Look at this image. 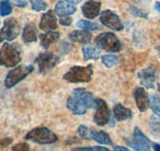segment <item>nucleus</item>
Listing matches in <instances>:
<instances>
[{
  "instance_id": "obj_22",
  "label": "nucleus",
  "mask_w": 160,
  "mask_h": 151,
  "mask_svg": "<svg viewBox=\"0 0 160 151\" xmlns=\"http://www.w3.org/2000/svg\"><path fill=\"white\" fill-rule=\"evenodd\" d=\"M67 108L75 115H84L87 112V108L74 97H69L67 99Z\"/></svg>"
},
{
  "instance_id": "obj_36",
  "label": "nucleus",
  "mask_w": 160,
  "mask_h": 151,
  "mask_svg": "<svg viewBox=\"0 0 160 151\" xmlns=\"http://www.w3.org/2000/svg\"><path fill=\"white\" fill-rule=\"evenodd\" d=\"M12 143H13V138H4L0 141V146H8Z\"/></svg>"
},
{
  "instance_id": "obj_3",
  "label": "nucleus",
  "mask_w": 160,
  "mask_h": 151,
  "mask_svg": "<svg viewBox=\"0 0 160 151\" xmlns=\"http://www.w3.org/2000/svg\"><path fill=\"white\" fill-rule=\"evenodd\" d=\"M95 43L99 48L107 52H118L122 49V43L118 37L112 32H104L100 34L95 39Z\"/></svg>"
},
{
  "instance_id": "obj_21",
  "label": "nucleus",
  "mask_w": 160,
  "mask_h": 151,
  "mask_svg": "<svg viewBox=\"0 0 160 151\" xmlns=\"http://www.w3.org/2000/svg\"><path fill=\"white\" fill-rule=\"evenodd\" d=\"M101 48L98 46L86 44L82 47V53H83V58L85 61L89 60H97L99 58L101 55Z\"/></svg>"
},
{
  "instance_id": "obj_6",
  "label": "nucleus",
  "mask_w": 160,
  "mask_h": 151,
  "mask_svg": "<svg viewBox=\"0 0 160 151\" xmlns=\"http://www.w3.org/2000/svg\"><path fill=\"white\" fill-rule=\"evenodd\" d=\"M21 24L14 18H9L3 22L2 29H0V43L4 41L13 40L21 33Z\"/></svg>"
},
{
  "instance_id": "obj_2",
  "label": "nucleus",
  "mask_w": 160,
  "mask_h": 151,
  "mask_svg": "<svg viewBox=\"0 0 160 151\" xmlns=\"http://www.w3.org/2000/svg\"><path fill=\"white\" fill-rule=\"evenodd\" d=\"M93 74V65L91 64L87 66H73L64 76V80L72 84L89 83Z\"/></svg>"
},
{
  "instance_id": "obj_11",
  "label": "nucleus",
  "mask_w": 160,
  "mask_h": 151,
  "mask_svg": "<svg viewBox=\"0 0 160 151\" xmlns=\"http://www.w3.org/2000/svg\"><path fill=\"white\" fill-rule=\"evenodd\" d=\"M72 95L75 99L82 103L86 108H95L96 99L93 94L83 87H78L72 91Z\"/></svg>"
},
{
  "instance_id": "obj_34",
  "label": "nucleus",
  "mask_w": 160,
  "mask_h": 151,
  "mask_svg": "<svg viewBox=\"0 0 160 151\" xmlns=\"http://www.w3.org/2000/svg\"><path fill=\"white\" fill-rule=\"evenodd\" d=\"M12 5L18 7H25L27 6V0H9Z\"/></svg>"
},
{
  "instance_id": "obj_35",
  "label": "nucleus",
  "mask_w": 160,
  "mask_h": 151,
  "mask_svg": "<svg viewBox=\"0 0 160 151\" xmlns=\"http://www.w3.org/2000/svg\"><path fill=\"white\" fill-rule=\"evenodd\" d=\"M72 22V18H70L69 16L66 17H61L59 20V23L63 26H69L71 25Z\"/></svg>"
},
{
  "instance_id": "obj_33",
  "label": "nucleus",
  "mask_w": 160,
  "mask_h": 151,
  "mask_svg": "<svg viewBox=\"0 0 160 151\" xmlns=\"http://www.w3.org/2000/svg\"><path fill=\"white\" fill-rule=\"evenodd\" d=\"M12 149H13V151H29L30 147H29V145L28 143H21L14 145Z\"/></svg>"
},
{
  "instance_id": "obj_18",
  "label": "nucleus",
  "mask_w": 160,
  "mask_h": 151,
  "mask_svg": "<svg viewBox=\"0 0 160 151\" xmlns=\"http://www.w3.org/2000/svg\"><path fill=\"white\" fill-rule=\"evenodd\" d=\"M69 39L74 43L87 44L91 40L92 35L90 32H87V30H75L70 33Z\"/></svg>"
},
{
  "instance_id": "obj_8",
  "label": "nucleus",
  "mask_w": 160,
  "mask_h": 151,
  "mask_svg": "<svg viewBox=\"0 0 160 151\" xmlns=\"http://www.w3.org/2000/svg\"><path fill=\"white\" fill-rule=\"evenodd\" d=\"M126 143L135 151H151V141L138 127L133 131V138L126 139Z\"/></svg>"
},
{
  "instance_id": "obj_28",
  "label": "nucleus",
  "mask_w": 160,
  "mask_h": 151,
  "mask_svg": "<svg viewBox=\"0 0 160 151\" xmlns=\"http://www.w3.org/2000/svg\"><path fill=\"white\" fill-rule=\"evenodd\" d=\"M101 61H102L103 64L107 68L113 67L115 65L118 64V58H117V56H115L114 55H104L101 58Z\"/></svg>"
},
{
  "instance_id": "obj_16",
  "label": "nucleus",
  "mask_w": 160,
  "mask_h": 151,
  "mask_svg": "<svg viewBox=\"0 0 160 151\" xmlns=\"http://www.w3.org/2000/svg\"><path fill=\"white\" fill-rule=\"evenodd\" d=\"M133 95L138 109L142 112L147 111L149 107V97L145 89L143 87H137Z\"/></svg>"
},
{
  "instance_id": "obj_9",
  "label": "nucleus",
  "mask_w": 160,
  "mask_h": 151,
  "mask_svg": "<svg viewBox=\"0 0 160 151\" xmlns=\"http://www.w3.org/2000/svg\"><path fill=\"white\" fill-rule=\"evenodd\" d=\"M96 112H95L93 121L98 126H104L108 124L112 119L110 109L108 106L107 103L101 98L96 99Z\"/></svg>"
},
{
  "instance_id": "obj_29",
  "label": "nucleus",
  "mask_w": 160,
  "mask_h": 151,
  "mask_svg": "<svg viewBox=\"0 0 160 151\" xmlns=\"http://www.w3.org/2000/svg\"><path fill=\"white\" fill-rule=\"evenodd\" d=\"M32 10L36 12L45 11L47 9V3L44 0H30Z\"/></svg>"
},
{
  "instance_id": "obj_4",
  "label": "nucleus",
  "mask_w": 160,
  "mask_h": 151,
  "mask_svg": "<svg viewBox=\"0 0 160 151\" xmlns=\"http://www.w3.org/2000/svg\"><path fill=\"white\" fill-rule=\"evenodd\" d=\"M25 138L38 144H50L58 140V137L49 128L39 127L34 128L26 135Z\"/></svg>"
},
{
  "instance_id": "obj_5",
  "label": "nucleus",
  "mask_w": 160,
  "mask_h": 151,
  "mask_svg": "<svg viewBox=\"0 0 160 151\" xmlns=\"http://www.w3.org/2000/svg\"><path fill=\"white\" fill-rule=\"evenodd\" d=\"M34 71V66L30 65H21L15 68L13 70L10 71L7 75L4 81V85L7 88L10 89L14 87L15 85L25 79L28 76Z\"/></svg>"
},
{
  "instance_id": "obj_39",
  "label": "nucleus",
  "mask_w": 160,
  "mask_h": 151,
  "mask_svg": "<svg viewBox=\"0 0 160 151\" xmlns=\"http://www.w3.org/2000/svg\"><path fill=\"white\" fill-rule=\"evenodd\" d=\"M155 9L158 12V13H160V2L155 3Z\"/></svg>"
},
{
  "instance_id": "obj_1",
  "label": "nucleus",
  "mask_w": 160,
  "mask_h": 151,
  "mask_svg": "<svg viewBox=\"0 0 160 151\" xmlns=\"http://www.w3.org/2000/svg\"><path fill=\"white\" fill-rule=\"evenodd\" d=\"M21 50L17 44L5 43L0 50V65L7 68L16 66L21 61Z\"/></svg>"
},
{
  "instance_id": "obj_40",
  "label": "nucleus",
  "mask_w": 160,
  "mask_h": 151,
  "mask_svg": "<svg viewBox=\"0 0 160 151\" xmlns=\"http://www.w3.org/2000/svg\"><path fill=\"white\" fill-rule=\"evenodd\" d=\"M72 1H73L74 3H75V4H78V3H80L82 2V0H72Z\"/></svg>"
},
{
  "instance_id": "obj_20",
  "label": "nucleus",
  "mask_w": 160,
  "mask_h": 151,
  "mask_svg": "<svg viewBox=\"0 0 160 151\" xmlns=\"http://www.w3.org/2000/svg\"><path fill=\"white\" fill-rule=\"evenodd\" d=\"M41 46L44 49H48L51 44L58 42L60 38V33L58 32H51L49 31L45 34H41L39 35Z\"/></svg>"
},
{
  "instance_id": "obj_15",
  "label": "nucleus",
  "mask_w": 160,
  "mask_h": 151,
  "mask_svg": "<svg viewBox=\"0 0 160 151\" xmlns=\"http://www.w3.org/2000/svg\"><path fill=\"white\" fill-rule=\"evenodd\" d=\"M101 3L95 0H89L82 7V13L88 19H94L100 14Z\"/></svg>"
},
{
  "instance_id": "obj_30",
  "label": "nucleus",
  "mask_w": 160,
  "mask_h": 151,
  "mask_svg": "<svg viewBox=\"0 0 160 151\" xmlns=\"http://www.w3.org/2000/svg\"><path fill=\"white\" fill-rule=\"evenodd\" d=\"M78 132L79 136L84 139H90V134H91V130L86 127L83 124L78 126Z\"/></svg>"
},
{
  "instance_id": "obj_10",
  "label": "nucleus",
  "mask_w": 160,
  "mask_h": 151,
  "mask_svg": "<svg viewBox=\"0 0 160 151\" xmlns=\"http://www.w3.org/2000/svg\"><path fill=\"white\" fill-rule=\"evenodd\" d=\"M100 21L106 27L114 31H122L124 28L119 17L109 10L101 13Z\"/></svg>"
},
{
  "instance_id": "obj_17",
  "label": "nucleus",
  "mask_w": 160,
  "mask_h": 151,
  "mask_svg": "<svg viewBox=\"0 0 160 151\" xmlns=\"http://www.w3.org/2000/svg\"><path fill=\"white\" fill-rule=\"evenodd\" d=\"M37 28L32 22L27 23L23 29L22 39L25 44H30L37 41Z\"/></svg>"
},
{
  "instance_id": "obj_23",
  "label": "nucleus",
  "mask_w": 160,
  "mask_h": 151,
  "mask_svg": "<svg viewBox=\"0 0 160 151\" xmlns=\"http://www.w3.org/2000/svg\"><path fill=\"white\" fill-rule=\"evenodd\" d=\"M90 139L94 140L98 143L104 145H112L113 142L112 141L110 135L104 131H95L91 130L90 134Z\"/></svg>"
},
{
  "instance_id": "obj_25",
  "label": "nucleus",
  "mask_w": 160,
  "mask_h": 151,
  "mask_svg": "<svg viewBox=\"0 0 160 151\" xmlns=\"http://www.w3.org/2000/svg\"><path fill=\"white\" fill-rule=\"evenodd\" d=\"M149 126L151 133L153 136H158L160 135V120L155 116H151L149 119Z\"/></svg>"
},
{
  "instance_id": "obj_26",
  "label": "nucleus",
  "mask_w": 160,
  "mask_h": 151,
  "mask_svg": "<svg viewBox=\"0 0 160 151\" xmlns=\"http://www.w3.org/2000/svg\"><path fill=\"white\" fill-rule=\"evenodd\" d=\"M149 106L154 112L160 117V98L154 94L149 98Z\"/></svg>"
},
{
  "instance_id": "obj_19",
  "label": "nucleus",
  "mask_w": 160,
  "mask_h": 151,
  "mask_svg": "<svg viewBox=\"0 0 160 151\" xmlns=\"http://www.w3.org/2000/svg\"><path fill=\"white\" fill-rule=\"evenodd\" d=\"M113 113L114 117L118 121H123L126 120L131 119L133 117L132 111L121 104H117L114 106Z\"/></svg>"
},
{
  "instance_id": "obj_32",
  "label": "nucleus",
  "mask_w": 160,
  "mask_h": 151,
  "mask_svg": "<svg viewBox=\"0 0 160 151\" xmlns=\"http://www.w3.org/2000/svg\"><path fill=\"white\" fill-rule=\"evenodd\" d=\"M130 12L133 16L137 17V18H144V19H148V18L147 13H145V12H144L143 10H141V9L138 8V7H130Z\"/></svg>"
},
{
  "instance_id": "obj_41",
  "label": "nucleus",
  "mask_w": 160,
  "mask_h": 151,
  "mask_svg": "<svg viewBox=\"0 0 160 151\" xmlns=\"http://www.w3.org/2000/svg\"><path fill=\"white\" fill-rule=\"evenodd\" d=\"M158 91H159V94H160V84H158Z\"/></svg>"
},
{
  "instance_id": "obj_31",
  "label": "nucleus",
  "mask_w": 160,
  "mask_h": 151,
  "mask_svg": "<svg viewBox=\"0 0 160 151\" xmlns=\"http://www.w3.org/2000/svg\"><path fill=\"white\" fill-rule=\"evenodd\" d=\"M72 151H110L108 148L103 146H88V147H76Z\"/></svg>"
},
{
  "instance_id": "obj_38",
  "label": "nucleus",
  "mask_w": 160,
  "mask_h": 151,
  "mask_svg": "<svg viewBox=\"0 0 160 151\" xmlns=\"http://www.w3.org/2000/svg\"><path fill=\"white\" fill-rule=\"evenodd\" d=\"M152 147L155 151H160V144L158 143H152Z\"/></svg>"
},
{
  "instance_id": "obj_24",
  "label": "nucleus",
  "mask_w": 160,
  "mask_h": 151,
  "mask_svg": "<svg viewBox=\"0 0 160 151\" xmlns=\"http://www.w3.org/2000/svg\"><path fill=\"white\" fill-rule=\"evenodd\" d=\"M76 26L79 29H84L87 31H96L100 30L101 27L98 24L87 20H79L76 22Z\"/></svg>"
},
{
  "instance_id": "obj_27",
  "label": "nucleus",
  "mask_w": 160,
  "mask_h": 151,
  "mask_svg": "<svg viewBox=\"0 0 160 151\" xmlns=\"http://www.w3.org/2000/svg\"><path fill=\"white\" fill-rule=\"evenodd\" d=\"M12 4L9 0H3L0 3V16L7 17L13 11Z\"/></svg>"
},
{
  "instance_id": "obj_13",
  "label": "nucleus",
  "mask_w": 160,
  "mask_h": 151,
  "mask_svg": "<svg viewBox=\"0 0 160 151\" xmlns=\"http://www.w3.org/2000/svg\"><path fill=\"white\" fill-rule=\"evenodd\" d=\"M76 4L72 0H60L55 6V13L60 18L72 15L76 11Z\"/></svg>"
},
{
  "instance_id": "obj_12",
  "label": "nucleus",
  "mask_w": 160,
  "mask_h": 151,
  "mask_svg": "<svg viewBox=\"0 0 160 151\" xmlns=\"http://www.w3.org/2000/svg\"><path fill=\"white\" fill-rule=\"evenodd\" d=\"M138 77L143 87L148 89L154 88L156 81V73L152 68H146L138 73Z\"/></svg>"
},
{
  "instance_id": "obj_37",
  "label": "nucleus",
  "mask_w": 160,
  "mask_h": 151,
  "mask_svg": "<svg viewBox=\"0 0 160 151\" xmlns=\"http://www.w3.org/2000/svg\"><path fill=\"white\" fill-rule=\"evenodd\" d=\"M114 151H130L127 148L124 147V146H117L114 147Z\"/></svg>"
},
{
  "instance_id": "obj_7",
  "label": "nucleus",
  "mask_w": 160,
  "mask_h": 151,
  "mask_svg": "<svg viewBox=\"0 0 160 151\" xmlns=\"http://www.w3.org/2000/svg\"><path fill=\"white\" fill-rule=\"evenodd\" d=\"M40 73H46L55 67L60 61V57L50 51L40 53L35 60Z\"/></svg>"
},
{
  "instance_id": "obj_14",
  "label": "nucleus",
  "mask_w": 160,
  "mask_h": 151,
  "mask_svg": "<svg viewBox=\"0 0 160 151\" xmlns=\"http://www.w3.org/2000/svg\"><path fill=\"white\" fill-rule=\"evenodd\" d=\"M39 28L40 29L45 32L56 29L58 28V20H57L55 12L50 10L47 13H43L40 20Z\"/></svg>"
}]
</instances>
